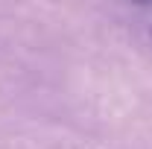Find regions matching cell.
<instances>
[{"label": "cell", "instance_id": "7a4b0ae2", "mask_svg": "<svg viewBox=\"0 0 152 149\" xmlns=\"http://www.w3.org/2000/svg\"><path fill=\"white\" fill-rule=\"evenodd\" d=\"M149 35H152V32H149Z\"/></svg>", "mask_w": 152, "mask_h": 149}, {"label": "cell", "instance_id": "6da1fadb", "mask_svg": "<svg viewBox=\"0 0 152 149\" xmlns=\"http://www.w3.org/2000/svg\"><path fill=\"white\" fill-rule=\"evenodd\" d=\"M137 3H152V0H137Z\"/></svg>", "mask_w": 152, "mask_h": 149}]
</instances>
